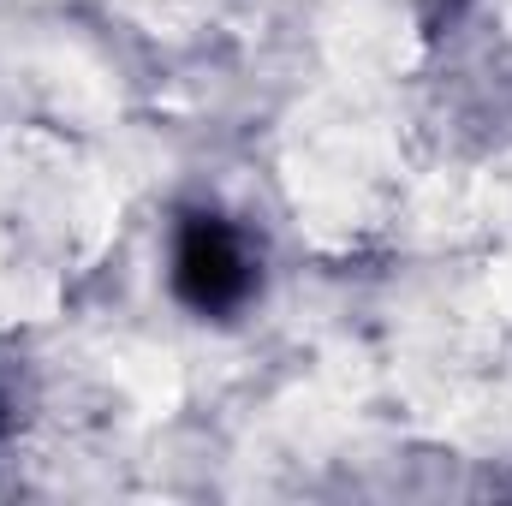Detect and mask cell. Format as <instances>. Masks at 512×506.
I'll return each mask as SVG.
<instances>
[{"mask_svg":"<svg viewBox=\"0 0 512 506\" xmlns=\"http://www.w3.org/2000/svg\"><path fill=\"white\" fill-rule=\"evenodd\" d=\"M179 292L197 310H227V304H239L251 292V256H245L233 227L197 221L179 239Z\"/></svg>","mask_w":512,"mask_h":506,"instance_id":"6da1fadb","label":"cell"}]
</instances>
